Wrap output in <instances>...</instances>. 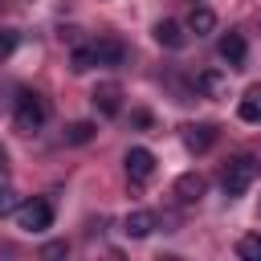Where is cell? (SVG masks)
Here are the masks:
<instances>
[{"label": "cell", "instance_id": "obj_1", "mask_svg": "<svg viewBox=\"0 0 261 261\" xmlns=\"http://www.w3.org/2000/svg\"><path fill=\"white\" fill-rule=\"evenodd\" d=\"M45 118H49V106H45V98H41V94H33V90L16 94L12 122H16V130H20V135H33V130H41V126H45Z\"/></svg>", "mask_w": 261, "mask_h": 261}, {"label": "cell", "instance_id": "obj_11", "mask_svg": "<svg viewBox=\"0 0 261 261\" xmlns=\"http://www.w3.org/2000/svg\"><path fill=\"white\" fill-rule=\"evenodd\" d=\"M216 49H220V57H224L232 69H237V65H245V53H249V45H245V37H241V33H224Z\"/></svg>", "mask_w": 261, "mask_h": 261}, {"label": "cell", "instance_id": "obj_7", "mask_svg": "<svg viewBox=\"0 0 261 261\" xmlns=\"http://www.w3.org/2000/svg\"><path fill=\"white\" fill-rule=\"evenodd\" d=\"M196 90L204 98H228V73L224 69H204V73H196Z\"/></svg>", "mask_w": 261, "mask_h": 261}, {"label": "cell", "instance_id": "obj_2", "mask_svg": "<svg viewBox=\"0 0 261 261\" xmlns=\"http://www.w3.org/2000/svg\"><path fill=\"white\" fill-rule=\"evenodd\" d=\"M261 175V163L253 159V155H237L228 167H224V175H220V184H224V196L228 200H237V196H245L249 192V184Z\"/></svg>", "mask_w": 261, "mask_h": 261}, {"label": "cell", "instance_id": "obj_18", "mask_svg": "<svg viewBox=\"0 0 261 261\" xmlns=\"http://www.w3.org/2000/svg\"><path fill=\"white\" fill-rule=\"evenodd\" d=\"M16 208H20V196L12 188H0V216H12Z\"/></svg>", "mask_w": 261, "mask_h": 261}, {"label": "cell", "instance_id": "obj_4", "mask_svg": "<svg viewBox=\"0 0 261 261\" xmlns=\"http://www.w3.org/2000/svg\"><path fill=\"white\" fill-rule=\"evenodd\" d=\"M90 102H94V110H98L102 118H114V114L122 110V86H118V82H102V86H94Z\"/></svg>", "mask_w": 261, "mask_h": 261}, {"label": "cell", "instance_id": "obj_19", "mask_svg": "<svg viewBox=\"0 0 261 261\" xmlns=\"http://www.w3.org/2000/svg\"><path fill=\"white\" fill-rule=\"evenodd\" d=\"M16 49V29H0V61H8Z\"/></svg>", "mask_w": 261, "mask_h": 261}, {"label": "cell", "instance_id": "obj_12", "mask_svg": "<svg viewBox=\"0 0 261 261\" xmlns=\"http://www.w3.org/2000/svg\"><path fill=\"white\" fill-rule=\"evenodd\" d=\"M188 33H196V37H208V33H216V12H212L208 4H192Z\"/></svg>", "mask_w": 261, "mask_h": 261}, {"label": "cell", "instance_id": "obj_16", "mask_svg": "<svg viewBox=\"0 0 261 261\" xmlns=\"http://www.w3.org/2000/svg\"><path fill=\"white\" fill-rule=\"evenodd\" d=\"M94 139V122H69L65 126V143L69 147H82V143H90Z\"/></svg>", "mask_w": 261, "mask_h": 261}, {"label": "cell", "instance_id": "obj_14", "mask_svg": "<svg viewBox=\"0 0 261 261\" xmlns=\"http://www.w3.org/2000/svg\"><path fill=\"white\" fill-rule=\"evenodd\" d=\"M237 114H241V122H261V86L245 90V98L237 102Z\"/></svg>", "mask_w": 261, "mask_h": 261}, {"label": "cell", "instance_id": "obj_15", "mask_svg": "<svg viewBox=\"0 0 261 261\" xmlns=\"http://www.w3.org/2000/svg\"><path fill=\"white\" fill-rule=\"evenodd\" d=\"M94 65H98V61H94V49H90V45H77V49L69 53V69H73V73H90Z\"/></svg>", "mask_w": 261, "mask_h": 261}, {"label": "cell", "instance_id": "obj_8", "mask_svg": "<svg viewBox=\"0 0 261 261\" xmlns=\"http://www.w3.org/2000/svg\"><path fill=\"white\" fill-rule=\"evenodd\" d=\"M212 143H216V126H208V122H196V126L184 130V147H188L192 155H204Z\"/></svg>", "mask_w": 261, "mask_h": 261}, {"label": "cell", "instance_id": "obj_13", "mask_svg": "<svg viewBox=\"0 0 261 261\" xmlns=\"http://www.w3.org/2000/svg\"><path fill=\"white\" fill-rule=\"evenodd\" d=\"M155 41H159L163 49H179V45L188 41V33H184V24H175V20H159V24H155Z\"/></svg>", "mask_w": 261, "mask_h": 261}, {"label": "cell", "instance_id": "obj_6", "mask_svg": "<svg viewBox=\"0 0 261 261\" xmlns=\"http://www.w3.org/2000/svg\"><path fill=\"white\" fill-rule=\"evenodd\" d=\"M126 175H130L135 184L151 179V175H155V155H151L147 147H130V151H126Z\"/></svg>", "mask_w": 261, "mask_h": 261}, {"label": "cell", "instance_id": "obj_10", "mask_svg": "<svg viewBox=\"0 0 261 261\" xmlns=\"http://www.w3.org/2000/svg\"><path fill=\"white\" fill-rule=\"evenodd\" d=\"M122 232H126L130 241H143V237H151V232H155V212H147V208H135V212L122 220Z\"/></svg>", "mask_w": 261, "mask_h": 261}, {"label": "cell", "instance_id": "obj_3", "mask_svg": "<svg viewBox=\"0 0 261 261\" xmlns=\"http://www.w3.org/2000/svg\"><path fill=\"white\" fill-rule=\"evenodd\" d=\"M16 220L24 232H45V228H53V204L49 200H24L16 208Z\"/></svg>", "mask_w": 261, "mask_h": 261}, {"label": "cell", "instance_id": "obj_5", "mask_svg": "<svg viewBox=\"0 0 261 261\" xmlns=\"http://www.w3.org/2000/svg\"><path fill=\"white\" fill-rule=\"evenodd\" d=\"M90 49H94V61H98V65H110V69H114V65L126 61V45H122L118 37H98Z\"/></svg>", "mask_w": 261, "mask_h": 261}, {"label": "cell", "instance_id": "obj_9", "mask_svg": "<svg viewBox=\"0 0 261 261\" xmlns=\"http://www.w3.org/2000/svg\"><path fill=\"white\" fill-rule=\"evenodd\" d=\"M204 192H208V179H204L200 171H184V175L175 179V196H179L184 204H196Z\"/></svg>", "mask_w": 261, "mask_h": 261}, {"label": "cell", "instance_id": "obj_17", "mask_svg": "<svg viewBox=\"0 0 261 261\" xmlns=\"http://www.w3.org/2000/svg\"><path fill=\"white\" fill-rule=\"evenodd\" d=\"M237 257H241V261H261V237H257V232L241 237V241H237Z\"/></svg>", "mask_w": 261, "mask_h": 261}, {"label": "cell", "instance_id": "obj_21", "mask_svg": "<svg viewBox=\"0 0 261 261\" xmlns=\"http://www.w3.org/2000/svg\"><path fill=\"white\" fill-rule=\"evenodd\" d=\"M8 175V155H4V147H0V179Z\"/></svg>", "mask_w": 261, "mask_h": 261}, {"label": "cell", "instance_id": "obj_20", "mask_svg": "<svg viewBox=\"0 0 261 261\" xmlns=\"http://www.w3.org/2000/svg\"><path fill=\"white\" fill-rule=\"evenodd\" d=\"M65 253H69V245H65V241H49V245L41 249V257H65Z\"/></svg>", "mask_w": 261, "mask_h": 261}, {"label": "cell", "instance_id": "obj_22", "mask_svg": "<svg viewBox=\"0 0 261 261\" xmlns=\"http://www.w3.org/2000/svg\"><path fill=\"white\" fill-rule=\"evenodd\" d=\"M192 4H204V0H192Z\"/></svg>", "mask_w": 261, "mask_h": 261}]
</instances>
